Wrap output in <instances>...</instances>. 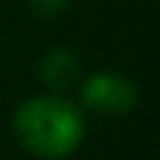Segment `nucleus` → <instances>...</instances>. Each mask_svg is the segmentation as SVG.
Masks as SVG:
<instances>
[{
    "mask_svg": "<svg viewBox=\"0 0 160 160\" xmlns=\"http://www.w3.org/2000/svg\"><path fill=\"white\" fill-rule=\"evenodd\" d=\"M82 104L101 115H127L138 104V87L132 79L115 70H98L82 84Z\"/></svg>",
    "mask_w": 160,
    "mask_h": 160,
    "instance_id": "obj_2",
    "label": "nucleus"
},
{
    "mask_svg": "<svg viewBox=\"0 0 160 160\" xmlns=\"http://www.w3.org/2000/svg\"><path fill=\"white\" fill-rule=\"evenodd\" d=\"M25 3H28V8H31L37 17H56L59 11L68 8L70 0H25Z\"/></svg>",
    "mask_w": 160,
    "mask_h": 160,
    "instance_id": "obj_4",
    "label": "nucleus"
},
{
    "mask_svg": "<svg viewBox=\"0 0 160 160\" xmlns=\"http://www.w3.org/2000/svg\"><path fill=\"white\" fill-rule=\"evenodd\" d=\"M82 73V62L70 48H53L39 59V79L53 90L70 87Z\"/></svg>",
    "mask_w": 160,
    "mask_h": 160,
    "instance_id": "obj_3",
    "label": "nucleus"
},
{
    "mask_svg": "<svg viewBox=\"0 0 160 160\" xmlns=\"http://www.w3.org/2000/svg\"><path fill=\"white\" fill-rule=\"evenodd\" d=\"M11 132L25 152L45 160H62L84 141V115L70 98L45 93L14 110Z\"/></svg>",
    "mask_w": 160,
    "mask_h": 160,
    "instance_id": "obj_1",
    "label": "nucleus"
}]
</instances>
